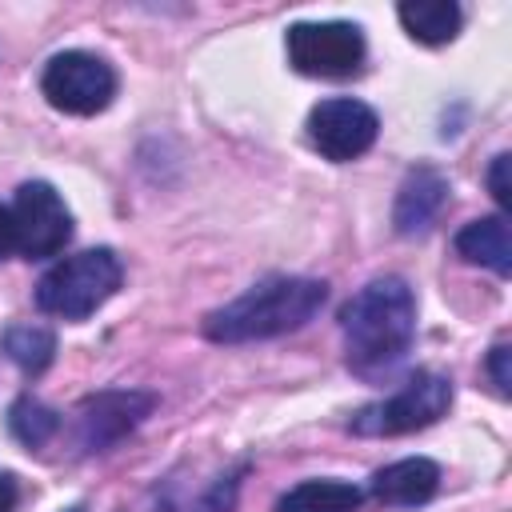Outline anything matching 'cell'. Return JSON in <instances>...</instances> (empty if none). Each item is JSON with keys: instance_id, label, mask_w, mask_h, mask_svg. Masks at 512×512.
<instances>
[{"instance_id": "15", "label": "cell", "mask_w": 512, "mask_h": 512, "mask_svg": "<svg viewBox=\"0 0 512 512\" xmlns=\"http://www.w3.org/2000/svg\"><path fill=\"white\" fill-rule=\"evenodd\" d=\"M0 344H4V356L24 376H40L56 356V336L44 324H12V328H4Z\"/></svg>"}, {"instance_id": "11", "label": "cell", "mask_w": 512, "mask_h": 512, "mask_svg": "<svg viewBox=\"0 0 512 512\" xmlns=\"http://www.w3.org/2000/svg\"><path fill=\"white\" fill-rule=\"evenodd\" d=\"M440 488V468L428 456H404L396 464H384L368 480V496L388 508H416L428 504Z\"/></svg>"}, {"instance_id": "19", "label": "cell", "mask_w": 512, "mask_h": 512, "mask_svg": "<svg viewBox=\"0 0 512 512\" xmlns=\"http://www.w3.org/2000/svg\"><path fill=\"white\" fill-rule=\"evenodd\" d=\"M16 252V224H12V208L0 204V260Z\"/></svg>"}, {"instance_id": "3", "label": "cell", "mask_w": 512, "mask_h": 512, "mask_svg": "<svg viewBox=\"0 0 512 512\" xmlns=\"http://www.w3.org/2000/svg\"><path fill=\"white\" fill-rule=\"evenodd\" d=\"M124 280L120 256L112 248H84L52 264L36 284V308L60 320H88L104 300L116 296Z\"/></svg>"}, {"instance_id": "9", "label": "cell", "mask_w": 512, "mask_h": 512, "mask_svg": "<svg viewBox=\"0 0 512 512\" xmlns=\"http://www.w3.org/2000/svg\"><path fill=\"white\" fill-rule=\"evenodd\" d=\"M308 144L332 160V164H348L356 156H364L376 136H380V116L352 96H328L308 112Z\"/></svg>"}, {"instance_id": "18", "label": "cell", "mask_w": 512, "mask_h": 512, "mask_svg": "<svg viewBox=\"0 0 512 512\" xmlns=\"http://www.w3.org/2000/svg\"><path fill=\"white\" fill-rule=\"evenodd\" d=\"M508 344L500 340V344H492V352H488V372H492V384H496V392L500 396H508L512 392V376H508Z\"/></svg>"}, {"instance_id": "13", "label": "cell", "mask_w": 512, "mask_h": 512, "mask_svg": "<svg viewBox=\"0 0 512 512\" xmlns=\"http://www.w3.org/2000/svg\"><path fill=\"white\" fill-rule=\"evenodd\" d=\"M364 504V488H356L352 480H304L296 488H288L272 512H360Z\"/></svg>"}, {"instance_id": "20", "label": "cell", "mask_w": 512, "mask_h": 512, "mask_svg": "<svg viewBox=\"0 0 512 512\" xmlns=\"http://www.w3.org/2000/svg\"><path fill=\"white\" fill-rule=\"evenodd\" d=\"M16 496H20L16 480L12 476H0V512H12L16 508Z\"/></svg>"}, {"instance_id": "10", "label": "cell", "mask_w": 512, "mask_h": 512, "mask_svg": "<svg viewBox=\"0 0 512 512\" xmlns=\"http://www.w3.org/2000/svg\"><path fill=\"white\" fill-rule=\"evenodd\" d=\"M448 176L440 172V168H432V164H416L404 180H400V188H396V204H392V224H396V232L400 236H424L436 220H440V212H444V204H448Z\"/></svg>"}, {"instance_id": "14", "label": "cell", "mask_w": 512, "mask_h": 512, "mask_svg": "<svg viewBox=\"0 0 512 512\" xmlns=\"http://www.w3.org/2000/svg\"><path fill=\"white\" fill-rule=\"evenodd\" d=\"M396 16H400L404 32L420 44H448L464 20L460 4H452V0H404L396 8Z\"/></svg>"}, {"instance_id": "8", "label": "cell", "mask_w": 512, "mask_h": 512, "mask_svg": "<svg viewBox=\"0 0 512 512\" xmlns=\"http://www.w3.org/2000/svg\"><path fill=\"white\" fill-rule=\"evenodd\" d=\"M12 208V224H16V252L28 260H48L56 252H64V244L72 240V212L60 200V192L48 180H28L16 188Z\"/></svg>"}, {"instance_id": "12", "label": "cell", "mask_w": 512, "mask_h": 512, "mask_svg": "<svg viewBox=\"0 0 512 512\" xmlns=\"http://www.w3.org/2000/svg\"><path fill=\"white\" fill-rule=\"evenodd\" d=\"M456 252L468 264H484L496 276H512V236H508V220L496 216H480L472 224H464L456 232Z\"/></svg>"}, {"instance_id": "2", "label": "cell", "mask_w": 512, "mask_h": 512, "mask_svg": "<svg viewBox=\"0 0 512 512\" xmlns=\"http://www.w3.org/2000/svg\"><path fill=\"white\" fill-rule=\"evenodd\" d=\"M328 300V284L312 276H268L244 296L204 316V336L212 344H248L272 340L304 328Z\"/></svg>"}, {"instance_id": "5", "label": "cell", "mask_w": 512, "mask_h": 512, "mask_svg": "<svg viewBox=\"0 0 512 512\" xmlns=\"http://www.w3.org/2000/svg\"><path fill=\"white\" fill-rule=\"evenodd\" d=\"M288 64L300 76H320V80H344L364 68L368 44L360 24L348 20H300L284 32Z\"/></svg>"}, {"instance_id": "17", "label": "cell", "mask_w": 512, "mask_h": 512, "mask_svg": "<svg viewBox=\"0 0 512 512\" xmlns=\"http://www.w3.org/2000/svg\"><path fill=\"white\" fill-rule=\"evenodd\" d=\"M508 164H512V156H508V152H500V156L492 160V168H488V188H492V196H496V204H500V208H508V204H512Z\"/></svg>"}, {"instance_id": "16", "label": "cell", "mask_w": 512, "mask_h": 512, "mask_svg": "<svg viewBox=\"0 0 512 512\" xmlns=\"http://www.w3.org/2000/svg\"><path fill=\"white\" fill-rule=\"evenodd\" d=\"M8 432H12L28 452H36V448H44V444L60 432V412L48 408L44 400H36L32 392H24V396L12 400V408H8Z\"/></svg>"}, {"instance_id": "6", "label": "cell", "mask_w": 512, "mask_h": 512, "mask_svg": "<svg viewBox=\"0 0 512 512\" xmlns=\"http://www.w3.org/2000/svg\"><path fill=\"white\" fill-rule=\"evenodd\" d=\"M116 88H120L116 68L104 56L84 52V48L56 52L44 64V76H40L44 100L56 112H68V116H96V112H104L116 100Z\"/></svg>"}, {"instance_id": "1", "label": "cell", "mask_w": 512, "mask_h": 512, "mask_svg": "<svg viewBox=\"0 0 512 512\" xmlns=\"http://www.w3.org/2000/svg\"><path fill=\"white\" fill-rule=\"evenodd\" d=\"M344 356L356 376H388L404 364L416 340V296L400 276L368 280L344 308H340Z\"/></svg>"}, {"instance_id": "4", "label": "cell", "mask_w": 512, "mask_h": 512, "mask_svg": "<svg viewBox=\"0 0 512 512\" xmlns=\"http://www.w3.org/2000/svg\"><path fill=\"white\" fill-rule=\"evenodd\" d=\"M448 404H452V380L440 372H416L392 396L356 408L348 428L356 436H404L436 424L448 412Z\"/></svg>"}, {"instance_id": "7", "label": "cell", "mask_w": 512, "mask_h": 512, "mask_svg": "<svg viewBox=\"0 0 512 512\" xmlns=\"http://www.w3.org/2000/svg\"><path fill=\"white\" fill-rule=\"evenodd\" d=\"M156 408L152 392L140 388H104L88 400H80V408L72 412V444L80 456H96L112 444H120L124 436H132Z\"/></svg>"}]
</instances>
